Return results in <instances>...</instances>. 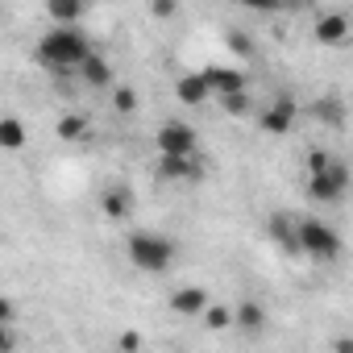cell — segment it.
<instances>
[{"label": "cell", "instance_id": "obj_1", "mask_svg": "<svg viewBox=\"0 0 353 353\" xmlns=\"http://www.w3.org/2000/svg\"><path fill=\"white\" fill-rule=\"evenodd\" d=\"M92 50V42L75 30V26H50L42 38H38V46H34V59H38V67H46V71H75L79 67V59Z\"/></svg>", "mask_w": 353, "mask_h": 353}, {"label": "cell", "instance_id": "obj_2", "mask_svg": "<svg viewBox=\"0 0 353 353\" xmlns=\"http://www.w3.org/2000/svg\"><path fill=\"white\" fill-rule=\"evenodd\" d=\"M125 254H129V262H133L137 270H145V274H166L179 250H174V241H170V237H162V233L137 229V233H129Z\"/></svg>", "mask_w": 353, "mask_h": 353}, {"label": "cell", "instance_id": "obj_3", "mask_svg": "<svg viewBox=\"0 0 353 353\" xmlns=\"http://www.w3.org/2000/svg\"><path fill=\"white\" fill-rule=\"evenodd\" d=\"M295 237H299V258H312V262H336L345 250L341 233L316 216H295Z\"/></svg>", "mask_w": 353, "mask_h": 353}, {"label": "cell", "instance_id": "obj_4", "mask_svg": "<svg viewBox=\"0 0 353 353\" xmlns=\"http://www.w3.org/2000/svg\"><path fill=\"white\" fill-rule=\"evenodd\" d=\"M204 174H208V166H204L200 150L196 154H158V179L162 183H188V188H196V183H204Z\"/></svg>", "mask_w": 353, "mask_h": 353}, {"label": "cell", "instance_id": "obj_5", "mask_svg": "<svg viewBox=\"0 0 353 353\" xmlns=\"http://www.w3.org/2000/svg\"><path fill=\"white\" fill-rule=\"evenodd\" d=\"M349 188V166L345 162H328L320 170H307V196L320 204H336Z\"/></svg>", "mask_w": 353, "mask_h": 353}, {"label": "cell", "instance_id": "obj_6", "mask_svg": "<svg viewBox=\"0 0 353 353\" xmlns=\"http://www.w3.org/2000/svg\"><path fill=\"white\" fill-rule=\"evenodd\" d=\"M154 150L158 154H196L200 150V133L188 121H162L154 129Z\"/></svg>", "mask_w": 353, "mask_h": 353}, {"label": "cell", "instance_id": "obj_7", "mask_svg": "<svg viewBox=\"0 0 353 353\" xmlns=\"http://www.w3.org/2000/svg\"><path fill=\"white\" fill-rule=\"evenodd\" d=\"M295 100L291 96H274L262 112H258V125L266 129V133H274V137H283V133H291L295 129Z\"/></svg>", "mask_w": 353, "mask_h": 353}, {"label": "cell", "instance_id": "obj_8", "mask_svg": "<svg viewBox=\"0 0 353 353\" xmlns=\"http://www.w3.org/2000/svg\"><path fill=\"white\" fill-rule=\"evenodd\" d=\"M100 208H104L108 221L125 225V221H133V212H137V196H133V188H125V183H108L104 196H100Z\"/></svg>", "mask_w": 353, "mask_h": 353}, {"label": "cell", "instance_id": "obj_9", "mask_svg": "<svg viewBox=\"0 0 353 353\" xmlns=\"http://www.w3.org/2000/svg\"><path fill=\"white\" fill-rule=\"evenodd\" d=\"M79 75H83V83L88 88H112V67H108V59L104 54H96V50H88L83 59H79V67H75Z\"/></svg>", "mask_w": 353, "mask_h": 353}, {"label": "cell", "instance_id": "obj_10", "mask_svg": "<svg viewBox=\"0 0 353 353\" xmlns=\"http://www.w3.org/2000/svg\"><path fill=\"white\" fill-rule=\"evenodd\" d=\"M312 34H316L320 46H341V42L349 38V17H345V13H324Z\"/></svg>", "mask_w": 353, "mask_h": 353}, {"label": "cell", "instance_id": "obj_11", "mask_svg": "<svg viewBox=\"0 0 353 353\" xmlns=\"http://www.w3.org/2000/svg\"><path fill=\"white\" fill-rule=\"evenodd\" d=\"M204 79H208V92L212 96H225V92H241L245 88V71H237V67H208Z\"/></svg>", "mask_w": 353, "mask_h": 353}, {"label": "cell", "instance_id": "obj_12", "mask_svg": "<svg viewBox=\"0 0 353 353\" xmlns=\"http://www.w3.org/2000/svg\"><path fill=\"white\" fill-rule=\"evenodd\" d=\"M266 229H270V237H274V245H279V250H287L291 258H299V237H295V216H287V212H274Z\"/></svg>", "mask_w": 353, "mask_h": 353}, {"label": "cell", "instance_id": "obj_13", "mask_svg": "<svg viewBox=\"0 0 353 353\" xmlns=\"http://www.w3.org/2000/svg\"><path fill=\"white\" fill-rule=\"evenodd\" d=\"M174 96H179L183 104H204L212 92H208V79H204V71H192V75H179V79H174Z\"/></svg>", "mask_w": 353, "mask_h": 353}, {"label": "cell", "instance_id": "obj_14", "mask_svg": "<svg viewBox=\"0 0 353 353\" xmlns=\"http://www.w3.org/2000/svg\"><path fill=\"white\" fill-rule=\"evenodd\" d=\"M204 303H208V291L204 287H179V291L170 295V307L179 312V316H188V320H196L204 312Z\"/></svg>", "mask_w": 353, "mask_h": 353}, {"label": "cell", "instance_id": "obj_15", "mask_svg": "<svg viewBox=\"0 0 353 353\" xmlns=\"http://www.w3.org/2000/svg\"><path fill=\"white\" fill-rule=\"evenodd\" d=\"M26 141H30V133H26V125L17 117H0V150L17 154V150H26Z\"/></svg>", "mask_w": 353, "mask_h": 353}, {"label": "cell", "instance_id": "obj_16", "mask_svg": "<svg viewBox=\"0 0 353 353\" xmlns=\"http://www.w3.org/2000/svg\"><path fill=\"white\" fill-rule=\"evenodd\" d=\"M46 13H50V21H59V26H75V21L88 13V5H83V0H46Z\"/></svg>", "mask_w": 353, "mask_h": 353}, {"label": "cell", "instance_id": "obj_17", "mask_svg": "<svg viewBox=\"0 0 353 353\" xmlns=\"http://www.w3.org/2000/svg\"><path fill=\"white\" fill-rule=\"evenodd\" d=\"M233 324H237V328H245V332H258V328L266 324V307H262V303H254V299H245V303H237V307H233Z\"/></svg>", "mask_w": 353, "mask_h": 353}, {"label": "cell", "instance_id": "obj_18", "mask_svg": "<svg viewBox=\"0 0 353 353\" xmlns=\"http://www.w3.org/2000/svg\"><path fill=\"white\" fill-rule=\"evenodd\" d=\"M316 117H320L324 125L341 129V125H345V100H341V96H324V100H316Z\"/></svg>", "mask_w": 353, "mask_h": 353}, {"label": "cell", "instance_id": "obj_19", "mask_svg": "<svg viewBox=\"0 0 353 353\" xmlns=\"http://www.w3.org/2000/svg\"><path fill=\"white\" fill-rule=\"evenodd\" d=\"M221 108H225L229 117H250V112H254L250 88H241V92H225V96H221Z\"/></svg>", "mask_w": 353, "mask_h": 353}, {"label": "cell", "instance_id": "obj_20", "mask_svg": "<svg viewBox=\"0 0 353 353\" xmlns=\"http://www.w3.org/2000/svg\"><path fill=\"white\" fill-rule=\"evenodd\" d=\"M59 137H63V141H79V137H88V117L67 112V117L59 121Z\"/></svg>", "mask_w": 353, "mask_h": 353}, {"label": "cell", "instance_id": "obj_21", "mask_svg": "<svg viewBox=\"0 0 353 353\" xmlns=\"http://www.w3.org/2000/svg\"><path fill=\"white\" fill-rule=\"evenodd\" d=\"M204 328H229L233 324V307H225V303H204Z\"/></svg>", "mask_w": 353, "mask_h": 353}, {"label": "cell", "instance_id": "obj_22", "mask_svg": "<svg viewBox=\"0 0 353 353\" xmlns=\"http://www.w3.org/2000/svg\"><path fill=\"white\" fill-rule=\"evenodd\" d=\"M112 108L117 112H137V92L129 83H121V88L112 83Z\"/></svg>", "mask_w": 353, "mask_h": 353}, {"label": "cell", "instance_id": "obj_23", "mask_svg": "<svg viewBox=\"0 0 353 353\" xmlns=\"http://www.w3.org/2000/svg\"><path fill=\"white\" fill-rule=\"evenodd\" d=\"M241 9H254V13H279L287 9V0H237Z\"/></svg>", "mask_w": 353, "mask_h": 353}, {"label": "cell", "instance_id": "obj_24", "mask_svg": "<svg viewBox=\"0 0 353 353\" xmlns=\"http://www.w3.org/2000/svg\"><path fill=\"white\" fill-rule=\"evenodd\" d=\"M150 13H154V21H170L174 17V0H150Z\"/></svg>", "mask_w": 353, "mask_h": 353}, {"label": "cell", "instance_id": "obj_25", "mask_svg": "<svg viewBox=\"0 0 353 353\" xmlns=\"http://www.w3.org/2000/svg\"><path fill=\"white\" fill-rule=\"evenodd\" d=\"M13 320H17V303L0 295V324H13Z\"/></svg>", "mask_w": 353, "mask_h": 353}, {"label": "cell", "instance_id": "obj_26", "mask_svg": "<svg viewBox=\"0 0 353 353\" xmlns=\"http://www.w3.org/2000/svg\"><path fill=\"white\" fill-rule=\"evenodd\" d=\"M17 345V336H13V324H0V353H9Z\"/></svg>", "mask_w": 353, "mask_h": 353}, {"label": "cell", "instance_id": "obj_27", "mask_svg": "<svg viewBox=\"0 0 353 353\" xmlns=\"http://www.w3.org/2000/svg\"><path fill=\"white\" fill-rule=\"evenodd\" d=\"M332 158L324 154V150H307V170H320V166H328Z\"/></svg>", "mask_w": 353, "mask_h": 353}, {"label": "cell", "instance_id": "obj_28", "mask_svg": "<svg viewBox=\"0 0 353 353\" xmlns=\"http://www.w3.org/2000/svg\"><path fill=\"white\" fill-rule=\"evenodd\" d=\"M83 5H92V0H83Z\"/></svg>", "mask_w": 353, "mask_h": 353}]
</instances>
